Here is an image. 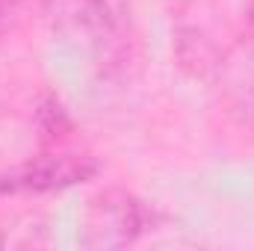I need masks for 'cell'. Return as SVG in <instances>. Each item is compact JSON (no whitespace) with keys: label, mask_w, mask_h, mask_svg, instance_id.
Returning a JSON list of instances; mask_svg holds the SVG:
<instances>
[{"label":"cell","mask_w":254,"mask_h":251,"mask_svg":"<svg viewBox=\"0 0 254 251\" xmlns=\"http://www.w3.org/2000/svg\"><path fill=\"white\" fill-rule=\"evenodd\" d=\"M57 30L98 60L122 54L130 27V0H45Z\"/></svg>","instance_id":"6da1fadb"},{"label":"cell","mask_w":254,"mask_h":251,"mask_svg":"<svg viewBox=\"0 0 254 251\" xmlns=\"http://www.w3.org/2000/svg\"><path fill=\"white\" fill-rule=\"evenodd\" d=\"M148 225L145 207L127 192H104L92 201L86 219L89 246H130Z\"/></svg>","instance_id":"7a4b0ae2"},{"label":"cell","mask_w":254,"mask_h":251,"mask_svg":"<svg viewBox=\"0 0 254 251\" xmlns=\"http://www.w3.org/2000/svg\"><path fill=\"white\" fill-rule=\"evenodd\" d=\"M3 21H6V6L0 3V30H3Z\"/></svg>","instance_id":"277c9868"},{"label":"cell","mask_w":254,"mask_h":251,"mask_svg":"<svg viewBox=\"0 0 254 251\" xmlns=\"http://www.w3.org/2000/svg\"><path fill=\"white\" fill-rule=\"evenodd\" d=\"M92 175V163H86L83 157H42L33 163H24L18 169H12L9 175L0 178V192H45V189H60L71 187L80 178Z\"/></svg>","instance_id":"3957f363"}]
</instances>
